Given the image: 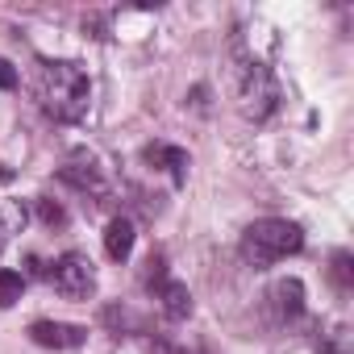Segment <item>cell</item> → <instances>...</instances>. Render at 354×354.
I'll return each instance as SVG.
<instances>
[{
  "label": "cell",
  "instance_id": "6da1fadb",
  "mask_svg": "<svg viewBox=\"0 0 354 354\" xmlns=\"http://www.w3.org/2000/svg\"><path fill=\"white\" fill-rule=\"evenodd\" d=\"M38 96H42V104H46L50 117H59V121H84L88 100H92V84H88V75H84L80 63L42 59L38 63Z\"/></svg>",
  "mask_w": 354,
  "mask_h": 354
},
{
  "label": "cell",
  "instance_id": "7a4b0ae2",
  "mask_svg": "<svg viewBox=\"0 0 354 354\" xmlns=\"http://www.w3.org/2000/svg\"><path fill=\"white\" fill-rule=\"evenodd\" d=\"M300 246H304L300 225L283 221V217H263L242 234V259L250 267H271L288 254H300Z\"/></svg>",
  "mask_w": 354,
  "mask_h": 354
},
{
  "label": "cell",
  "instance_id": "3957f363",
  "mask_svg": "<svg viewBox=\"0 0 354 354\" xmlns=\"http://www.w3.org/2000/svg\"><path fill=\"white\" fill-rule=\"evenodd\" d=\"M234 75H238V109H242L250 121L271 117L275 104H279V88H275L271 71H267L259 59H250V55L238 50V71H234Z\"/></svg>",
  "mask_w": 354,
  "mask_h": 354
},
{
  "label": "cell",
  "instance_id": "277c9868",
  "mask_svg": "<svg viewBox=\"0 0 354 354\" xmlns=\"http://www.w3.org/2000/svg\"><path fill=\"white\" fill-rule=\"evenodd\" d=\"M46 279H50V283H55V292H59V296H67V300H88V296L96 292L92 259H88V254H80V250H67L63 259H55V263H50V271H46Z\"/></svg>",
  "mask_w": 354,
  "mask_h": 354
},
{
  "label": "cell",
  "instance_id": "5b68a950",
  "mask_svg": "<svg viewBox=\"0 0 354 354\" xmlns=\"http://www.w3.org/2000/svg\"><path fill=\"white\" fill-rule=\"evenodd\" d=\"M30 337L46 350H75L88 342V329L84 325H71V321H34L30 325Z\"/></svg>",
  "mask_w": 354,
  "mask_h": 354
},
{
  "label": "cell",
  "instance_id": "8992f818",
  "mask_svg": "<svg viewBox=\"0 0 354 354\" xmlns=\"http://www.w3.org/2000/svg\"><path fill=\"white\" fill-rule=\"evenodd\" d=\"M129 250H133V221L113 217V221L104 225V254H109L113 263H125Z\"/></svg>",
  "mask_w": 354,
  "mask_h": 354
},
{
  "label": "cell",
  "instance_id": "52a82bcc",
  "mask_svg": "<svg viewBox=\"0 0 354 354\" xmlns=\"http://www.w3.org/2000/svg\"><path fill=\"white\" fill-rule=\"evenodd\" d=\"M158 300H162V313H167L171 321H184V317H192V292H188V283H175V279H167V283L158 288Z\"/></svg>",
  "mask_w": 354,
  "mask_h": 354
},
{
  "label": "cell",
  "instance_id": "ba28073f",
  "mask_svg": "<svg viewBox=\"0 0 354 354\" xmlns=\"http://www.w3.org/2000/svg\"><path fill=\"white\" fill-rule=\"evenodd\" d=\"M271 300H275L279 317L292 321V317H300V308H304V283H300V279H279V283L271 288Z\"/></svg>",
  "mask_w": 354,
  "mask_h": 354
},
{
  "label": "cell",
  "instance_id": "9c48e42d",
  "mask_svg": "<svg viewBox=\"0 0 354 354\" xmlns=\"http://www.w3.org/2000/svg\"><path fill=\"white\" fill-rule=\"evenodd\" d=\"M146 158H150V162H167V171H171L175 184L188 180V154H184V150H175V146H150Z\"/></svg>",
  "mask_w": 354,
  "mask_h": 354
},
{
  "label": "cell",
  "instance_id": "30bf717a",
  "mask_svg": "<svg viewBox=\"0 0 354 354\" xmlns=\"http://www.w3.org/2000/svg\"><path fill=\"white\" fill-rule=\"evenodd\" d=\"M21 292H26V279L9 267H0V308H13L21 300Z\"/></svg>",
  "mask_w": 354,
  "mask_h": 354
},
{
  "label": "cell",
  "instance_id": "8fae6325",
  "mask_svg": "<svg viewBox=\"0 0 354 354\" xmlns=\"http://www.w3.org/2000/svg\"><path fill=\"white\" fill-rule=\"evenodd\" d=\"M63 180H71L75 188H100V175H96V167H80V162H67L63 167Z\"/></svg>",
  "mask_w": 354,
  "mask_h": 354
},
{
  "label": "cell",
  "instance_id": "7c38bea8",
  "mask_svg": "<svg viewBox=\"0 0 354 354\" xmlns=\"http://www.w3.org/2000/svg\"><path fill=\"white\" fill-rule=\"evenodd\" d=\"M104 321H109L113 329H142V317H133L129 308H117V304L104 308Z\"/></svg>",
  "mask_w": 354,
  "mask_h": 354
},
{
  "label": "cell",
  "instance_id": "4fadbf2b",
  "mask_svg": "<svg viewBox=\"0 0 354 354\" xmlns=\"http://www.w3.org/2000/svg\"><path fill=\"white\" fill-rule=\"evenodd\" d=\"M333 279H337V288H350V254L346 250L333 254Z\"/></svg>",
  "mask_w": 354,
  "mask_h": 354
},
{
  "label": "cell",
  "instance_id": "5bb4252c",
  "mask_svg": "<svg viewBox=\"0 0 354 354\" xmlns=\"http://www.w3.org/2000/svg\"><path fill=\"white\" fill-rule=\"evenodd\" d=\"M0 88H5V92L17 88V67H13L9 59H0Z\"/></svg>",
  "mask_w": 354,
  "mask_h": 354
},
{
  "label": "cell",
  "instance_id": "9a60e30c",
  "mask_svg": "<svg viewBox=\"0 0 354 354\" xmlns=\"http://www.w3.org/2000/svg\"><path fill=\"white\" fill-rule=\"evenodd\" d=\"M38 209H42V221H50V225H59V221H63V209H59V205H50V201H42Z\"/></svg>",
  "mask_w": 354,
  "mask_h": 354
},
{
  "label": "cell",
  "instance_id": "2e32d148",
  "mask_svg": "<svg viewBox=\"0 0 354 354\" xmlns=\"http://www.w3.org/2000/svg\"><path fill=\"white\" fill-rule=\"evenodd\" d=\"M150 354H184V350L175 346V342H167V337H158V342L150 346Z\"/></svg>",
  "mask_w": 354,
  "mask_h": 354
}]
</instances>
